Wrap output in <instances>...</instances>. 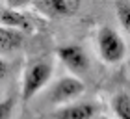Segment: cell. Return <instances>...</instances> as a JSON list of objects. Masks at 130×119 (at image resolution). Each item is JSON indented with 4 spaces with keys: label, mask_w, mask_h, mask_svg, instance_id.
I'll return each instance as SVG.
<instances>
[{
    "label": "cell",
    "mask_w": 130,
    "mask_h": 119,
    "mask_svg": "<svg viewBox=\"0 0 130 119\" xmlns=\"http://www.w3.org/2000/svg\"><path fill=\"white\" fill-rule=\"evenodd\" d=\"M58 56L67 65V69H71L76 75H84L87 71V67H89L87 54L78 45H63V47H60V49H58Z\"/></svg>",
    "instance_id": "cell-4"
},
{
    "label": "cell",
    "mask_w": 130,
    "mask_h": 119,
    "mask_svg": "<svg viewBox=\"0 0 130 119\" xmlns=\"http://www.w3.org/2000/svg\"><path fill=\"white\" fill-rule=\"evenodd\" d=\"M13 99H2L0 100V119H9L13 114Z\"/></svg>",
    "instance_id": "cell-11"
},
{
    "label": "cell",
    "mask_w": 130,
    "mask_h": 119,
    "mask_svg": "<svg viewBox=\"0 0 130 119\" xmlns=\"http://www.w3.org/2000/svg\"><path fill=\"white\" fill-rule=\"evenodd\" d=\"M0 26L17 30L21 34H22V30L24 32L32 30V24L28 21V17L19 13V11H15V9H0Z\"/></svg>",
    "instance_id": "cell-7"
},
{
    "label": "cell",
    "mask_w": 130,
    "mask_h": 119,
    "mask_svg": "<svg viewBox=\"0 0 130 119\" xmlns=\"http://www.w3.org/2000/svg\"><path fill=\"white\" fill-rule=\"evenodd\" d=\"M111 108L119 119H130V95L117 93L111 100Z\"/></svg>",
    "instance_id": "cell-9"
},
{
    "label": "cell",
    "mask_w": 130,
    "mask_h": 119,
    "mask_svg": "<svg viewBox=\"0 0 130 119\" xmlns=\"http://www.w3.org/2000/svg\"><path fill=\"white\" fill-rule=\"evenodd\" d=\"M115 9H117V19H119L121 26L126 32H130V4L128 2H117Z\"/></svg>",
    "instance_id": "cell-10"
},
{
    "label": "cell",
    "mask_w": 130,
    "mask_h": 119,
    "mask_svg": "<svg viewBox=\"0 0 130 119\" xmlns=\"http://www.w3.org/2000/svg\"><path fill=\"white\" fill-rule=\"evenodd\" d=\"M97 45H99V52H100V56H102V60L108 62V63L121 62L123 56H125V52H126L123 37L110 26H102L99 30Z\"/></svg>",
    "instance_id": "cell-1"
},
{
    "label": "cell",
    "mask_w": 130,
    "mask_h": 119,
    "mask_svg": "<svg viewBox=\"0 0 130 119\" xmlns=\"http://www.w3.org/2000/svg\"><path fill=\"white\" fill-rule=\"evenodd\" d=\"M97 114V106L93 102H76L69 106H61L56 110L52 117L54 119H93Z\"/></svg>",
    "instance_id": "cell-5"
},
{
    "label": "cell",
    "mask_w": 130,
    "mask_h": 119,
    "mask_svg": "<svg viewBox=\"0 0 130 119\" xmlns=\"http://www.w3.org/2000/svg\"><path fill=\"white\" fill-rule=\"evenodd\" d=\"M35 6L46 11L48 15H58V17H71L80 9L78 0H45V2H39Z\"/></svg>",
    "instance_id": "cell-6"
},
{
    "label": "cell",
    "mask_w": 130,
    "mask_h": 119,
    "mask_svg": "<svg viewBox=\"0 0 130 119\" xmlns=\"http://www.w3.org/2000/svg\"><path fill=\"white\" fill-rule=\"evenodd\" d=\"M84 89H86V86L80 78H76V76H65V78L56 82V86L52 87L48 97H50L52 102H67V100H73L78 95H82Z\"/></svg>",
    "instance_id": "cell-3"
},
{
    "label": "cell",
    "mask_w": 130,
    "mask_h": 119,
    "mask_svg": "<svg viewBox=\"0 0 130 119\" xmlns=\"http://www.w3.org/2000/svg\"><path fill=\"white\" fill-rule=\"evenodd\" d=\"M22 41H24V35H22L21 32L0 26V54L17 50L22 45Z\"/></svg>",
    "instance_id": "cell-8"
},
{
    "label": "cell",
    "mask_w": 130,
    "mask_h": 119,
    "mask_svg": "<svg viewBox=\"0 0 130 119\" xmlns=\"http://www.w3.org/2000/svg\"><path fill=\"white\" fill-rule=\"evenodd\" d=\"M52 75V65L48 62H37L26 71L24 84H22V100H30L35 93L48 82Z\"/></svg>",
    "instance_id": "cell-2"
},
{
    "label": "cell",
    "mask_w": 130,
    "mask_h": 119,
    "mask_svg": "<svg viewBox=\"0 0 130 119\" xmlns=\"http://www.w3.org/2000/svg\"><path fill=\"white\" fill-rule=\"evenodd\" d=\"M8 71H9V67H8V63L4 62L2 58H0V82H2L6 76H8Z\"/></svg>",
    "instance_id": "cell-12"
}]
</instances>
